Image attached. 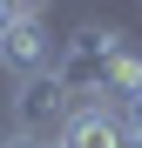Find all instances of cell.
I'll return each mask as SVG.
<instances>
[{"instance_id":"obj_9","label":"cell","mask_w":142,"mask_h":148,"mask_svg":"<svg viewBox=\"0 0 142 148\" xmlns=\"http://www.w3.org/2000/svg\"><path fill=\"white\" fill-rule=\"evenodd\" d=\"M122 148H142V135H129V128H122Z\"/></svg>"},{"instance_id":"obj_7","label":"cell","mask_w":142,"mask_h":148,"mask_svg":"<svg viewBox=\"0 0 142 148\" xmlns=\"http://www.w3.org/2000/svg\"><path fill=\"white\" fill-rule=\"evenodd\" d=\"M0 148H41V141H34V135H20V128H14V135H0Z\"/></svg>"},{"instance_id":"obj_1","label":"cell","mask_w":142,"mask_h":148,"mask_svg":"<svg viewBox=\"0 0 142 148\" xmlns=\"http://www.w3.org/2000/svg\"><path fill=\"white\" fill-rule=\"evenodd\" d=\"M115 27H75L61 40V54H54V81H61V94L75 108H88V101H108V54H115Z\"/></svg>"},{"instance_id":"obj_5","label":"cell","mask_w":142,"mask_h":148,"mask_svg":"<svg viewBox=\"0 0 142 148\" xmlns=\"http://www.w3.org/2000/svg\"><path fill=\"white\" fill-rule=\"evenodd\" d=\"M135 88H142V47L122 34V40H115V54H108V108H122Z\"/></svg>"},{"instance_id":"obj_6","label":"cell","mask_w":142,"mask_h":148,"mask_svg":"<svg viewBox=\"0 0 142 148\" xmlns=\"http://www.w3.org/2000/svg\"><path fill=\"white\" fill-rule=\"evenodd\" d=\"M115 114H122V128H129V135H142V88H135V94H129Z\"/></svg>"},{"instance_id":"obj_2","label":"cell","mask_w":142,"mask_h":148,"mask_svg":"<svg viewBox=\"0 0 142 148\" xmlns=\"http://www.w3.org/2000/svg\"><path fill=\"white\" fill-rule=\"evenodd\" d=\"M54 54H61V40H54V20H47V7L20 0L14 27L0 34V67H7L14 81H34V74H54Z\"/></svg>"},{"instance_id":"obj_3","label":"cell","mask_w":142,"mask_h":148,"mask_svg":"<svg viewBox=\"0 0 142 148\" xmlns=\"http://www.w3.org/2000/svg\"><path fill=\"white\" fill-rule=\"evenodd\" d=\"M68 108H75V101L61 94L54 74H34V81H20V94H14V128L34 135V141H47V135H61Z\"/></svg>"},{"instance_id":"obj_4","label":"cell","mask_w":142,"mask_h":148,"mask_svg":"<svg viewBox=\"0 0 142 148\" xmlns=\"http://www.w3.org/2000/svg\"><path fill=\"white\" fill-rule=\"evenodd\" d=\"M61 141H68V148H122V114H115L108 101L68 108V121H61Z\"/></svg>"},{"instance_id":"obj_10","label":"cell","mask_w":142,"mask_h":148,"mask_svg":"<svg viewBox=\"0 0 142 148\" xmlns=\"http://www.w3.org/2000/svg\"><path fill=\"white\" fill-rule=\"evenodd\" d=\"M41 148H68V141H61V135H47V141H41Z\"/></svg>"},{"instance_id":"obj_8","label":"cell","mask_w":142,"mask_h":148,"mask_svg":"<svg viewBox=\"0 0 142 148\" xmlns=\"http://www.w3.org/2000/svg\"><path fill=\"white\" fill-rule=\"evenodd\" d=\"M14 14H20V0H0V34L14 27Z\"/></svg>"}]
</instances>
